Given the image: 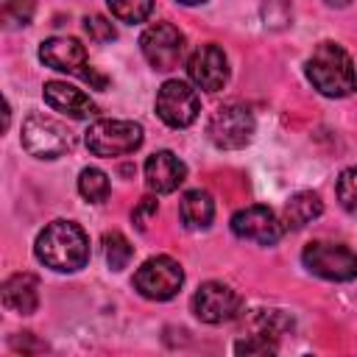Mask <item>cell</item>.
I'll use <instances>...</instances> for the list:
<instances>
[{
	"instance_id": "obj_22",
	"label": "cell",
	"mask_w": 357,
	"mask_h": 357,
	"mask_svg": "<svg viewBox=\"0 0 357 357\" xmlns=\"http://www.w3.org/2000/svg\"><path fill=\"white\" fill-rule=\"evenodd\" d=\"M33 0H0V20L6 28H25L33 20Z\"/></svg>"
},
{
	"instance_id": "obj_25",
	"label": "cell",
	"mask_w": 357,
	"mask_h": 357,
	"mask_svg": "<svg viewBox=\"0 0 357 357\" xmlns=\"http://www.w3.org/2000/svg\"><path fill=\"white\" fill-rule=\"evenodd\" d=\"M234 351L237 354H276V343L268 340L265 332H259V335H251V337L234 343Z\"/></svg>"
},
{
	"instance_id": "obj_4",
	"label": "cell",
	"mask_w": 357,
	"mask_h": 357,
	"mask_svg": "<svg viewBox=\"0 0 357 357\" xmlns=\"http://www.w3.org/2000/svg\"><path fill=\"white\" fill-rule=\"evenodd\" d=\"M84 142L95 156H126L142 145V126L134 120H95Z\"/></svg>"
},
{
	"instance_id": "obj_13",
	"label": "cell",
	"mask_w": 357,
	"mask_h": 357,
	"mask_svg": "<svg viewBox=\"0 0 357 357\" xmlns=\"http://www.w3.org/2000/svg\"><path fill=\"white\" fill-rule=\"evenodd\" d=\"M39 59L59 70V73H73V75H84V70L89 67L86 64V47L73 39V36H50L42 42L39 47Z\"/></svg>"
},
{
	"instance_id": "obj_27",
	"label": "cell",
	"mask_w": 357,
	"mask_h": 357,
	"mask_svg": "<svg viewBox=\"0 0 357 357\" xmlns=\"http://www.w3.org/2000/svg\"><path fill=\"white\" fill-rule=\"evenodd\" d=\"M178 3H184V6H198V3H206V0H178Z\"/></svg>"
},
{
	"instance_id": "obj_7",
	"label": "cell",
	"mask_w": 357,
	"mask_h": 357,
	"mask_svg": "<svg viewBox=\"0 0 357 357\" xmlns=\"http://www.w3.org/2000/svg\"><path fill=\"white\" fill-rule=\"evenodd\" d=\"M184 284V271L173 257H151L134 273V287L151 301L173 298Z\"/></svg>"
},
{
	"instance_id": "obj_16",
	"label": "cell",
	"mask_w": 357,
	"mask_h": 357,
	"mask_svg": "<svg viewBox=\"0 0 357 357\" xmlns=\"http://www.w3.org/2000/svg\"><path fill=\"white\" fill-rule=\"evenodd\" d=\"M3 304L11 312L31 315L39 307V282L31 273H14L3 284Z\"/></svg>"
},
{
	"instance_id": "obj_20",
	"label": "cell",
	"mask_w": 357,
	"mask_h": 357,
	"mask_svg": "<svg viewBox=\"0 0 357 357\" xmlns=\"http://www.w3.org/2000/svg\"><path fill=\"white\" fill-rule=\"evenodd\" d=\"M106 3H109L112 17H117L120 22H128V25L148 20L153 11V0H106Z\"/></svg>"
},
{
	"instance_id": "obj_5",
	"label": "cell",
	"mask_w": 357,
	"mask_h": 357,
	"mask_svg": "<svg viewBox=\"0 0 357 357\" xmlns=\"http://www.w3.org/2000/svg\"><path fill=\"white\" fill-rule=\"evenodd\" d=\"M22 145L36 159H59L70 151L73 137L64 123L50 114H31L22 123Z\"/></svg>"
},
{
	"instance_id": "obj_23",
	"label": "cell",
	"mask_w": 357,
	"mask_h": 357,
	"mask_svg": "<svg viewBox=\"0 0 357 357\" xmlns=\"http://www.w3.org/2000/svg\"><path fill=\"white\" fill-rule=\"evenodd\" d=\"M337 201L340 206L357 218V167H346L337 178Z\"/></svg>"
},
{
	"instance_id": "obj_1",
	"label": "cell",
	"mask_w": 357,
	"mask_h": 357,
	"mask_svg": "<svg viewBox=\"0 0 357 357\" xmlns=\"http://www.w3.org/2000/svg\"><path fill=\"white\" fill-rule=\"evenodd\" d=\"M33 254L42 265L59 271V273H73L81 271L89 259V240L84 229L73 220H53L47 223L33 245Z\"/></svg>"
},
{
	"instance_id": "obj_24",
	"label": "cell",
	"mask_w": 357,
	"mask_h": 357,
	"mask_svg": "<svg viewBox=\"0 0 357 357\" xmlns=\"http://www.w3.org/2000/svg\"><path fill=\"white\" fill-rule=\"evenodd\" d=\"M84 31H86V36H89L92 42H98V45H103V42H112V39L117 36L114 25H112L106 17H100V14H92V17H86V20H84Z\"/></svg>"
},
{
	"instance_id": "obj_6",
	"label": "cell",
	"mask_w": 357,
	"mask_h": 357,
	"mask_svg": "<svg viewBox=\"0 0 357 357\" xmlns=\"http://www.w3.org/2000/svg\"><path fill=\"white\" fill-rule=\"evenodd\" d=\"M254 114L248 106L243 103H226L220 106L212 117H209V126H206V134L209 139L223 148V151H237V148H245L254 137Z\"/></svg>"
},
{
	"instance_id": "obj_2",
	"label": "cell",
	"mask_w": 357,
	"mask_h": 357,
	"mask_svg": "<svg viewBox=\"0 0 357 357\" xmlns=\"http://www.w3.org/2000/svg\"><path fill=\"white\" fill-rule=\"evenodd\" d=\"M307 78L326 98H346L357 89L354 61L335 42H321L312 50V56L307 59Z\"/></svg>"
},
{
	"instance_id": "obj_11",
	"label": "cell",
	"mask_w": 357,
	"mask_h": 357,
	"mask_svg": "<svg viewBox=\"0 0 357 357\" xmlns=\"http://www.w3.org/2000/svg\"><path fill=\"white\" fill-rule=\"evenodd\" d=\"M192 312L204 321V324H223L237 318L240 312V296L223 284V282H206L198 287V293L192 296Z\"/></svg>"
},
{
	"instance_id": "obj_17",
	"label": "cell",
	"mask_w": 357,
	"mask_h": 357,
	"mask_svg": "<svg viewBox=\"0 0 357 357\" xmlns=\"http://www.w3.org/2000/svg\"><path fill=\"white\" fill-rule=\"evenodd\" d=\"M178 215H181L187 229H206L215 218V201L204 190H190V192L181 195Z\"/></svg>"
},
{
	"instance_id": "obj_21",
	"label": "cell",
	"mask_w": 357,
	"mask_h": 357,
	"mask_svg": "<svg viewBox=\"0 0 357 357\" xmlns=\"http://www.w3.org/2000/svg\"><path fill=\"white\" fill-rule=\"evenodd\" d=\"M103 245H106V262H109L112 271H123V268L131 262L134 248H131V243H128L120 231H109V234L103 237Z\"/></svg>"
},
{
	"instance_id": "obj_8",
	"label": "cell",
	"mask_w": 357,
	"mask_h": 357,
	"mask_svg": "<svg viewBox=\"0 0 357 357\" xmlns=\"http://www.w3.org/2000/svg\"><path fill=\"white\" fill-rule=\"evenodd\" d=\"M139 50L148 59V64L153 70H173L187 50V39L184 33L170 25V22H156L151 28L142 31L139 36Z\"/></svg>"
},
{
	"instance_id": "obj_9",
	"label": "cell",
	"mask_w": 357,
	"mask_h": 357,
	"mask_svg": "<svg viewBox=\"0 0 357 357\" xmlns=\"http://www.w3.org/2000/svg\"><path fill=\"white\" fill-rule=\"evenodd\" d=\"M201 112V100L195 95V89L178 78H170L159 86L156 92V114L162 117V123H167L170 128H187L190 123H195Z\"/></svg>"
},
{
	"instance_id": "obj_3",
	"label": "cell",
	"mask_w": 357,
	"mask_h": 357,
	"mask_svg": "<svg viewBox=\"0 0 357 357\" xmlns=\"http://www.w3.org/2000/svg\"><path fill=\"white\" fill-rule=\"evenodd\" d=\"M301 262L310 273L329 282H351L357 279V254L349 245L312 240L301 251Z\"/></svg>"
},
{
	"instance_id": "obj_19",
	"label": "cell",
	"mask_w": 357,
	"mask_h": 357,
	"mask_svg": "<svg viewBox=\"0 0 357 357\" xmlns=\"http://www.w3.org/2000/svg\"><path fill=\"white\" fill-rule=\"evenodd\" d=\"M109 190H112V184H109V176L103 170H98V167H84L81 170V176H78V192L89 204L106 201L109 198Z\"/></svg>"
},
{
	"instance_id": "obj_26",
	"label": "cell",
	"mask_w": 357,
	"mask_h": 357,
	"mask_svg": "<svg viewBox=\"0 0 357 357\" xmlns=\"http://www.w3.org/2000/svg\"><path fill=\"white\" fill-rule=\"evenodd\" d=\"M156 215V201L153 198H142L139 201V206L134 209V215H131V220L137 223V229H145L148 226V220Z\"/></svg>"
},
{
	"instance_id": "obj_10",
	"label": "cell",
	"mask_w": 357,
	"mask_h": 357,
	"mask_svg": "<svg viewBox=\"0 0 357 357\" xmlns=\"http://www.w3.org/2000/svg\"><path fill=\"white\" fill-rule=\"evenodd\" d=\"M231 231L240 240H251V243H259V245H273V243H279V237L284 231V223L276 218L273 209L254 204V206H245V209L234 212Z\"/></svg>"
},
{
	"instance_id": "obj_14",
	"label": "cell",
	"mask_w": 357,
	"mask_h": 357,
	"mask_svg": "<svg viewBox=\"0 0 357 357\" xmlns=\"http://www.w3.org/2000/svg\"><path fill=\"white\" fill-rule=\"evenodd\" d=\"M184 178H187V167L176 153L156 151L153 156H148V162H145V184L153 192H159V195L173 192V190H178L184 184Z\"/></svg>"
},
{
	"instance_id": "obj_12",
	"label": "cell",
	"mask_w": 357,
	"mask_h": 357,
	"mask_svg": "<svg viewBox=\"0 0 357 357\" xmlns=\"http://www.w3.org/2000/svg\"><path fill=\"white\" fill-rule=\"evenodd\" d=\"M187 73H190V81H192L198 89L218 92V89H223L226 81H229V61H226V53H223L218 45H201V47L190 56Z\"/></svg>"
},
{
	"instance_id": "obj_15",
	"label": "cell",
	"mask_w": 357,
	"mask_h": 357,
	"mask_svg": "<svg viewBox=\"0 0 357 357\" xmlns=\"http://www.w3.org/2000/svg\"><path fill=\"white\" fill-rule=\"evenodd\" d=\"M42 95H45V103L50 109H56V112H61V114H67L73 120H86V117L98 114L95 100L89 95H84L81 89L64 84V81H47Z\"/></svg>"
},
{
	"instance_id": "obj_18",
	"label": "cell",
	"mask_w": 357,
	"mask_h": 357,
	"mask_svg": "<svg viewBox=\"0 0 357 357\" xmlns=\"http://www.w3.org/2000/svg\"><path fill=\"white\" fill-rule=\"evenodd\" d=\"M321 212H324V204H321V198H318V192H310V190H304V192H296L287 204H284V218H282V223L287 226V229H304L307 223H312L315 218H321Z\"/></svg>"
}]
</instances>
